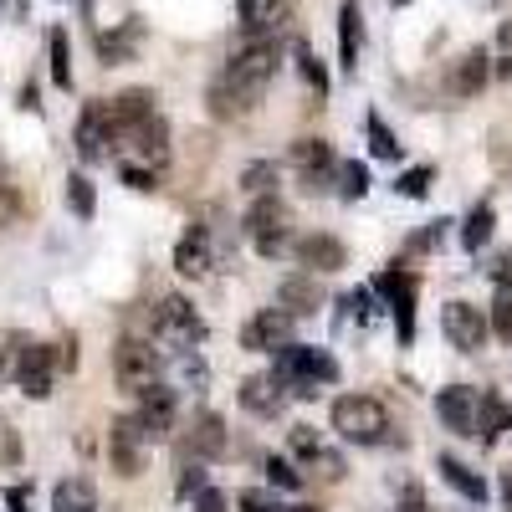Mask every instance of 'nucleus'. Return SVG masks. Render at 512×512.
Segmentation results:
<instances>
[{
  "label": "nucleus",
  "instance_id": "nucleus-38",
  "mask_svg": "<svg viewBox=\"0 0 512 512\" xmlns=\"http://www.w3.org/2000/svg\"><path fill=\"white\" fill-rule=\"evenodd\" d=\"M338 180H344V185H338V195H344V200H364V195H369V169H364L359 159L338 164Z\"/></svg>",
  "mask_w": 512,
  "mask_h": 512
},
{
  "label": "nucleus",
  "instance_id": "nucleus-33",
  "mask_svg": "<svg viewBox=\"0 0 512 512\" xmlns=\"http://www.w3.org/2000/svg\"><path fill=\"white\" fill-rule=\"evenodd\" d=\"M26 344H31L26 333H16V328H0V384H16V369H21Z\"/></svg>",
  "mask_w": 512,
  "mask_h": 512
},
{
  "label": "nucleus",
  "instance_id": "nucleus-41",
  "mask_svg": "<svg viewBox=\"0 0 512 512\" xmlns=\"http://www.w3.org/2000/svg\"><path fill=\"white\" fill-rule=\"evenodd\" d=\"M11 466H21V431L11 420H0V472H11Z\"/></svg>",
  "mask_w": 512,
  "mask_h": 512
},
{
  "label": "nucleus",
  "instance_id": "nucleus-31",
  "mask_svg": "<svg viewBox=\"0 0 512 512\" xmlns=\"http://www.w3.org/2000/svg\"><path fill=\"white\" fill-rule=\"evenodd\" d=\"M47 57H52V82L62 93H72V47H67L62 26H52V36H47Z\"/></svg>",
  "mask_w": 512,
  "mask_h": 512
},
{
  "label": "nucleus",
  "instance_id": "nucleus-43",
  "mask_svg": "<svg viewBox=\"0 0 512 512\" xmlns=\"http://www.w3.org/2000/svg\"><path fill=\"white\" fill-rule=\"evenodd\" d=\"M118 175H123V185L128 190H159V175H154V169H139V164H118Z\"/></svg>",
  "mask_w": 512,
  "mask_h": 512
},
{
  "label": "nucleus",
  "instance_id": "nucleus-32",
  "mask_svg": "<svg viewBox=\"0 0 512 512\" xmlns=\"http://www.w3.org/2000/svg\"><path fill=\"white\" fill-rule=\"evenodd\" d=\"M67 210L77 221H93L98 216V190L88 175H67Z\"/></svg>",
  "mask_w": 512,
  "mask_h": 512
},
{
  "label": "nucleus",
  "instance_id": "nucleus-8",
  "mask_svg": "<svg viewBox=\"0 0 512 512\" xmlns=\"http://www.w3.org/2000/svg\"><path fill=\"white\" fill-rule=\"evenodd\" d=\"M441 333H446V344H451V349H461V354H482L492 323H487V313H482L477 303H461V297H456V303L441 308Z\"/></svg>",
  "mask_w": 512,
  "mask_h": 512
},
{
  "label": "nucleus",
  "instance_id": "nucleus-11",
  "mask_svg": "<svg viewBox=\"0 0 512 512\" xmlns=\"http://www.w3.org/2000/svg\"><path fill=\"white\" fill-rule=\"evenodd\" d=\"M134 420L144 425V436L149 441H164V436H175V420H180V400L169 384H149V390H139V410Z\"/></svg>",
  "mask_w": 512,
  "mask_h": 512
},
{
  "label": "nucleus",
  "instance_id": "nucleus-21",
  "mask_svg": "<svg viewBox=\"0 0 512 512\" xmlns=\"http://www.w3.org/2000/svg\"><path fill=\"white\" fill-rule=\"evenodd\" d=\"M287 16H292L287 0H241V31H246L251 41H262V36L282 31Z\"/></svg>",
  "mask_w": 512,
  "mask_h": 512
},
{
  "label": "nucleus",
  "instance_id": "nucleus-30",
  "mask_svg": "<svg viewBox=\"0 0 512 512\" xmlns=\"http://www.w3.org/2000/svg\"><path fill=\"white\" fill-rule=\"evenodd\" d=\"M139 41H144V26H139V21H123L113 36H98V52H103V62H108V67H118V62L134 57Z\"/></svg>",
  "mask_w": 512,
  "mask_h": 512
},
{
  "label": "nucleus",
  "instance_id": "nucleus-1",
  "mask_svg": "<svg viewBox=\"0 0 512 512\" xmlns=\"http://www.w3.org/2000/svg\"><path fill=\"white\" fill-rule=\"evenodd\" d=\"M282 67V47L272 36L262 41H246L241 52H231L226 72L216 77V88H210V113L216 118H236V113H251L256 103L267 98L272 88V77Z\"/></svg>",
  "mask_w": 512,
  "mask_h": 512
},
{
  "label": "nucleus",
  "instance_id": "nucleus-42",
  "mask_svg": "<svg viewBox=\"0 0 512 512\" xmlns=\"http://www.w3.org/2000/svg\"><path fill=\"white\" fill-rule=\"evenodd\" d=\"M487 323H492V333L502 338V344L512 349V292H502L497 303H492V313H487Z\"/></svg>",
  "mask_w": 512,
  "mask_h": 512
},
{
  "label": "nucleus",
  "instance_id": "nucleus-39",
  "mask_svg": "<svg viewBox=\"0 0 512 512\" xmlns=\"http://www.w3.org/2000/svg\"><path fill=\"white\" fill-rule=\"evenodd\" d=\"M267 482L282 487V492H303V472H297L287 456H267Z\"/></svg>",
  "mask_w": 512,
  "mask_h": 512
},
{
  "label": "nucleus",
  "instance_id": "nucleus-25",
  "mask_svg": "<svg viewBox=\"0 0 512 512\" xmlns=\"http://www.w3.org/2000/svg\"><path fill=\"white\" fill-rule=\"evenodd\" d=\"M436 472H441V482H446L451 492H461L466 502H477V507L487 502V482H482V477H477L461 456H451V451H446V456H436Z\"/></svg>",
  "mask_w": 512,
  "mask_h": 512
},
{
  "label": "nucleus",
  "instance_id": "nucleus-7",
  "mask_svg": "<svg viewBox=\"0 0 512 512\" xmlns=\"http://www.w3.org/2000/svg\"><path fill=\"white\" fill-rule=\"evenodd\" d=\"M246 236L256 246V256H267V262H277V256L287 251V210L277 195H256L251 210H246Z\"/></svg>",
  "mask_w": 512,
  "mask_h": 512
},
{
  "label": "nucleus",
  "instance_id": "nucleus-34",
  "mask_svg": "<svg viewBox=\"0 0 512 512\" xmlns=\"http://www.w3.org/2000/svg\"><path fill=\"white\" fill-rule=\"evenodd\" d=\"M292 57H297V72H303V82H308V88H313L318 98H328V67L313 57V47H308V41H297V47H292Z\"/></svg>",
  "mask_w": 512,
  "mask_h": 512
},
{
  "label": "nucleus",
  "instance_id": "nucleus-6",
  "mask_svg": "<svg viewBox=\"0 0 512 512\" xmlns=\"http://www.w3.org/2000/svg\"><path fill=\"white\" fill-rule=\"evenodd\" d=\"M72 144H77V154L88 159V164L108 159V154H113V149L123 144V134H118V123H113V113H108V98H93V103H82Z\"/></svg>",
  "mask_w": 512,
  "mask_h": 512
},
{
  "label": "nucleus",
  "instance_id": "nucleus-49",
  "mask_svg": "<svg viewBox=\"0 0 512 512\" xmlns=\"http://www.w3.org/2000/svg\"><path fill=\"white\" fill-rule=\"evenodd\" d=\"M16 103H21L26 113H36V108H41V93H36V82H26V88H21V98H16Z\"/></svg>",
  "mask_w": 512,
  "mask_h": 512
},
{
  "label": "nucleus",
  "instance_id": "nucleus-16",
  "mask_svg": "<svg viewBox=\"0 0 512 512\" xmlns=\"http://www.w3.org/2000/svg\"><path fill=\"white\" fill-rule=\"evenodd\" d=\"M292 256H297V267H308L313 277H318V272H338V267H349V246L338 241V236H328V231H308L303 241L292 246Z\"/></svg>",
  "mask_w": 512,
  "mask_h": 512
},
{
  "label": "nucleus",
  "instance_id": "nucleus-17",
  "mask_svg": "<svg viewBox=\"0 0 512 512\" xmlns=\"http://www.w3.org/2000/svg\"><path fill=\"white\" fill-rule=\"evenodd\" d=\"M292 164L303 169V190L318 195V190L328 185V175L338 169V154H333L328 139H297V144H292Z\"/></svg>",
  "mask_w": 512,
  "mask_h": 512
},
{
  "label": "nucleus",
  "instance_id": "nucleus-14",
  "mask_svg": "<svg viewBox=\"0 0 512 512\" xmlns=\"http://www.w3.org/2000/svg\"><path fill=\"white\" fill-rule=\"evenodd\" d=\"M241 410L246 415H262V420H272V415H282L287 410V379L282 374H251V379H241Z\"/></svg>",
  "mask_w": 512,
  "mask_h": 512
},
{
  "label": "nucleus",
  "instance_id": "nucleus-48",
  "mask_svg": "<svg viewBox=\"0 0 512 512\" xmlns=\"http://www.w3.org/2000/svg\"><path fill=\"white\" fill-rule=\"evenodd\" d=\"M195 512H226V492L205 487V492H200V502H195Z\"/></svg>",
  "mask_w": 512,
  "mask_h": 512
},
{
  "label": "nucleus",
  "instance_id": "nucleus-52",
  "mask_svg": "<svg viewBox=\"0 0 512 512\" xmlns=\"http://www.w3.org/2000/svg\"><path fill=\"white\" fill-rule=\"evenodd\" d=\"M502 72H512V57H507V62H502Z\"/></svg>",
  "mask_w": 512,
  "mask_h": 512
},
{
  "label": "nucleus",
  "instance_id": "nucleus-44",
  "mask_svg": "<svg viewBox=\"0 0 512 512\" xmlns=\"http://www.w3.org/2000/svg\"><path fill=\"white\" fill-rule=\"evenodd\" d=\"M292 451H297V456H308V461L323 451L318 436H313V425H292Z\"/></svg>",
  "mask_w": 512,
  "mask_h": 512
},
{
  "label": "nucleus",
  "instance_id": "nucleus-26",
  "mask_svg": "<svg viewBox=\"0 0 512 512\" xmlns=\"http://www.w3.org/2000/svg\"><path fill=\"white\" fill-rule=\"evenodd\" d=\"M487 77H492V67H487V52L482 47H472L461 62H456V72H451V93L456 98H477L482 88H487Z\"/></svg>",
  "mask_w": 512,
  "mask_h": 512
},
{
  "label": "nucleus",
  "instance_id": "nucleus-36",
  "mask_svg": "<svg viewBox=\"0 0 512 512\" xmlns=\"http://www.w3.org/2000/svg\"><path fill=\"white\" fill-rule=\"evenodd\" d=\"M272 185H277V164L272 159H256V164L241 169V190L246 195H272Z\"/></svg>",
  "mask_w": 512,
  "mask_h": 512
},
{
  "label": "nucleus",
  "instance_id": "nucleus-28",
  "mask_svg": "<svg viewBox=\"0 0 512 512\" xmlns=\"http://www.w3.org/2000/svg\"><path fill=\"white\" fill-rule=\"evenodd\" d=\"M52 512H98V487L88 477H67L52 492Z\"/></svg>",
  "mask_w": 512,
  "mask_h": 512
},
{
  "label": "nucleus",
  "instance_id": "nucleus-29",
  "mask_svg": "<svg viewBox=\"0 0 512 512\" xmlns=\"http://www.w3.org/2000/svg\"><path fill=\"white\" fill-rule=\"evenodd\" d=\"M492 231H497V210H492V200H477L472 210H466V221H461V246L482 251L492 241Z\"/></svg>",
  "mask_w": 512,
  "mask_h": 512
},
{
  "label": "nucleus",
  "instance_id": "nucleus-19",
  "mask_svg": "<svg viewBox=\"0 0 512 512\" xmlns=\"http://www.w3.org/2000/svg\"><path fill=\"white\" fill-rule=\"evenodd\" d=\"M318 303H323V287H318L313 272H292V277L277 282V308H282V313L308 318V313H318Z\"/></svg>",
  "mask_w": 512,
  "mask_h": 512
},
{
  "label": "nucleus",
  "instance_id": "nucleus-3",
  "mask_svg": "<svg viewBox=\"0 0 512 512\" xmlns=\"http://www.w3.org/2000/svg\"><path fill=\"white\" fill-rule=\"evenodd\" d=\"M272 374L297 384L292 395H318V384H338V359L318 344H282L272 359Z\"/></svg>",
  "mask_w": 512,
  "mask_h": 512
},
{
  "label": "nucleus",
  "instance_id": "nucleus-13",
  "mask_svg": "<svg viewBox=\"0 0 512 512\" xmlns=\"http://www.w3.org/2000/svg\"><path fill=\"white\" fill-rule=\"evenodd\" d=\"M415 277L390 267L384 277H374V292L390 297V308H395V333H400V344H415Z\"/></svg>",
  "mask_w": 512,
  "mask_h": 512
},
{
  "label": "nucleus",
  "instance_id": "nucleus-23",
  "mask_svg": "<svg viewBox=\"0 0 512 512\" xmlns=\"http://www.w3.org/2000/svg\"><path fill=\"white\" fill-rule=\"evenodd\" d=\"M359 47H364V11H359V0H344L338 6V67L344 72L359 67Z\"/></svg>",
  "mask_w": 512,
  "mask_h": 512
},
{
  "label": "nucleus",
  "instance_id": "nucleus-18",
  "mask_svg": "<svg viewBox=\"0 0 512 512\" xmlns=\"http://www.w3.org/2000/svg\"><path fill=\"white\" fill-rule=\"evenodd\" d=\"M226 420L216 415V410H200L195 420H190V431H185V451L195 456V461H216V456H226Z\"/></svg>",
  "mask_w": 512,
  "mask_h": 512
},
{
  "label": "nucleus",
  "instance_id": "nucleus-35",
  "mask_svg": "<svg viewBox=\"0 0 512 512\" xmlns=\"http://www.w3.org/2000/svg\"><path fill=\"white\" fill-rule=\"evenodd\" d=\"M364 128H369V149H374V159H400L405 149H400V139L390 134V128H384V118L379 113H369L364 118Z\"/></svg>",
  "mask_w": 512,
  "mask_h": 512
},
{
  "label": "nucleus",
  "instance_id": "nucleus-10",
  "mask_svg": "<svg viewBox=\"0 0 512 512\" xmlns=\"http://www.w3.org/2000/svg\"><path fill=\"white\" fill-rule=\"evenodd\" d=\"M292 313H282V308H262V313H251L246 323H241V349L246 354H277L282 344H292Z\"/></svg>",
  "mask_w": 512,
  "mask_h": 512
},
{
  "label": "nucleus",
  "instance_id": "nucleus-24",
  "mask_svg": "<svg viewBox=\"0 0 512 512\" xmlns=\"http://www.w3.org/2000/svg\"><path fill=\"white\" fill-rule=\"evenodd\" d=\"M507 431H512V400H502L497 390H482V400H477V436L487 446H497Z\"/></svg>",
  "mask_w": 512,
  "mask_h": 512
},
{
  "label": "nucleus",
  "instance_id": "nucleus-15",
  "mask_svg": "<svg viewBox=\"0 0 512 512\" xmlns=\"http://www.w3.org/2000/svg\"><path fill=\"white\" fill-rule=\"evenodd\" d=\"M477 390L472 384H446V390L436 395V415L451 436H477Z\"/></svg>",
  "mask_w": 512,
  "mask_h": 512
},
{
  "label": "nucleus",
  "instance_id": "nucleus-27",
  "mask_svg": "<svg viewBox=\"0 0 512 512\" xmlns=\"http://www.w3.org/2000/svg\"><path fill=\"white\" fill-rule=\"evenodd\" d=\"M128 144H134L149 164H164L169 159V123H164V113H154V118H144L134 134H123Z\"/></svg>",
  "mask_w": 512,
  "mask_h": 512
},
{
  "label": "nucleus",
  "instance_id": "nucleus-50",
  "mask_svg": "<svg viewBox=\"0 0 512 512\" xmlns=\"http://www.w3.org/2000/svg\"><path fill=\"white\" fill-rule=\"evenodd\" d=\"M6 507H11V512H26V487H11V492H6Z\"/></svg>",
  "mask_w": 512,
  "mask_h": 512
},
{
  "label": "nucleus",
  "instance_id": "nucleus-47",
  "mask_svg": "<svg viewBox=\"0 0 512 512\" xmlns=\"http://www.w3.org/2000/svg\"><path fill=\"white\" fill-rule=\"evenodd\" d=\"M195 492H205V472H200V461H195L190 472L180 477V497H195Z\"/></svg>",
  "mask_w": 512,
  "mask_h": 512
},
{
  "label": "nucleus",
  "instance_id": "nucleus-20",
  "mask_svg": "<svg viewBox=\"0 0 512 512\" xmlns=\"http://www.w3.org/2000/svg\"><path fill=\"white\" fill-rule=\"evenodd\" d=\"M210 267H216V246H210V231L205 226H190L175 246V272L180 277H205Z\"/></svg>",
  "mask_w": 512,
  "mask_h": 512
},
{
  "label": "nucleus",
  "instance_id": "nucleus-2",
  "mask_svg": "<svg viewBox=\"0 0 512 512\" xmlns=\"http://www.w3.org/2000/svg\"><path fill=\"white\" fill-rule=\"evenodd\" d=\"M328 420H333V431L344 436L349 446H384L390 431H395L390 410H384V400H374V395H338Z\"/></svg>",
  "mask_w": 512,
  "mask_h": 512
},
{
  "label": "nucleus",
  "instance_id": "nucleus-22",
  "mask_svg": "<svg viewBox=\"0 0 512 512\" xmlns=\"http://www.w3.org/2000/svg\"><path fill=\"white\" fill-rule=\"evenodd\" d=\"M154 103H159L154 88H128V93L108 98V113H113V123H118V134H134L144 118H154V113H159Z\"/></svg>",
  "mask_w": 512,
  "mask_h": 512
},
{
  "label": "nucleus",
  "instance_id": "nucleus-45",
  "mask_svg": "<svg viewBox=\"0 0 512 512\" xmlns=\"http://www.w3.org/2000/svg\"><path fill=\"white\" fill-rule=\"evenodd\" d=\"M446 226H451V221H431V226H425L420 236H410V241H405V251H431V246L446 236Z\"/></svg>",
  "mask_w": 512,
  "mask_h": 512
},
{
  "label": "nucleus",
  "instance_id": "nucleus-5",
  "mask_svg": "<svg viewBox=\"0 0 512 512\" xmlns=\"http://www.w3.org/2000/svg\"><path fill=\"white\" fill-rule=\"evenodd\" d=\"M159 369H164V359H159L154 344H144V338L123 333L113 344V379L123 384V390H134V395L149 390V384H159Z\"/></svg>",
  "mask_w": 512,
  "mask_h": 512
},
{
  "label": "nucleus",
  "instance_id": "nucleus-46",
  "mask_svg": "<svg viewBox=\"0 0 512 512\" xmlns=\"http://www.w3.org/2000/svg\"><path fill=\"white\" fill-rule=\"evenodd\" d=\"M16 216H21V195L11 185H0V226H11Z\"/></svg>",
  "mask_w": 512,
  "mask_h": 512
},
{
  "label": "nucleus",
  "instance_id": "nucleus-53",
  "mask_svg": "<svg viewBox=\"0 0 512 512\" xmlns=\"http://www.w3.org/2000/svg\"><path fill=\"white\" fill-rule=\"evenodd\" d=\"M390 6H410V0H390Z\"/></svg>",
  "mask_w": 512,
  "mask_h": 512
},
{
  "label": "nucleus",
  "instance_id": "nucleus-51",
  "mask_svg": "<svg viewBox=\"0 0 512 512\" xmlns=\"http://www.w3.org/2000/svg\"><path fill=\"white\" fill-rule=\"evenodd\" d=\"M502 497H507V512H512V472H502Z\"/></svg>",
  "mask_w": 512,
  "mask_h": 512
},
{
  "label": "nucleus",
  "instance_id": "nucleus-12",
  "mask_svg": "<svg viewBox=\"0 0 512 512\" xmlns=\"http://www.w3.org/2000/svg\"><path fill=\"white\" fill-rule=\"evenodd\" d=\"M57 349L52 344H26L21 354V369H16V390L26 400H47L52 395V384H57Z\"/></svg>",
  "mask_w": 512,
  "mask_h": 512
},
{
  "label": "nucleus",
  "instance_id": "nucleus-40",
  "mask_svg": "<svg viewBox=\"0 0 512 512\" xmlns=\"http://www.w3.org/2000/svg\"><path fill=\"white\" fill-rule=\"evenodd\" d=\"M236 507H241V512H297V507H287L282 497H272V492H262V487H246V492L236 497Z\"/></svg>",
  "mask_w": 512,
  "mask_h": 512
},
{
  "label": "nucleus",
  "instance_id": "nucleus-9",
  "mask_svg": "<svg viewBox=\"0 0 512 512\" xmlns=\"http://www.w3.org/2000/svg\"><path fill=\"white\" fill-rule=\"evenodd\" d=\"M144 446H149V436H144V425L134 415H118L108 425V461H113L118 477H139L144 472Z\"/></svg>",
  "mask_w": 512,
  "mask_h": 512
},
{
  "label": "nucleus",
  "instance_id": "nucleus-37",
  "mask_svg": "<svg viewBox=\"0 0 512 512\" xmlns=\"http://www.w3.org/2000/svg\"><path fill=\"white\" fill-rule=\"evenodd\" d=\"M431 180H436V169H431V164H415V169H405V175L395 180V195L425 200V195H431Z\"/></svg>",
  "mask_w": 512,
  "mask_h": 512
},
{
  "label": "nucleus",
  "instance_id": "nucleus-4",
  "mask_svg": "<svg viewBox=\"0 0 512 512\" xmlns=\"http://www.w3.org/2000/svg\"><path fill=\"white\" fill-rule=\"evenodd\" d=\"M154 338L164 349H195V344H205V318L195 313L190 297L169 292V297H159V308H154Z\"/></svg>",
  "mask_w": 512,
  "mask_h": 512
}]
</instances>
